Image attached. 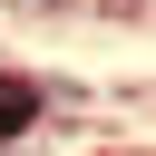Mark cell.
I'll use <instances>...</instances> for the list:
<instances>
[{"instance_id":"1","label":"cell","mask_w":156,"mask_h":156,"mask_svg":"<svg viewBox=\"0 0 156 156\" xmlns=\"http://www.w3.org/2000/svg\"><path fill=\"white\" fill-rule=\"evenodd\" d=\"M29 107H39V98H29V78H0V146L29 127Z\"/></svg>"}]
</instances>
